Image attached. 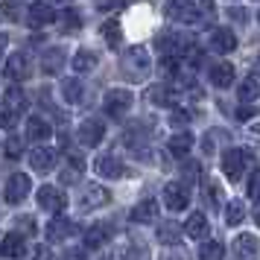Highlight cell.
Wrapping results in <instances>:
<instances>
[{"instance_id":"obj_1","label":"cell","mask_w":260,"mask_h":260,"mask_svg":"<svg viewBox=\"0 0 260 260\" xmlns=\"http://www.w3.org/2000/svg\"><path fill=\"white\" fill-rule=\"evenodd\" d=\"M120 68H123V73H126V79L141 82V79H146V73H149V68H152V61H149V53H146L143 47H132L129 53H123Z\"/></svg>"},{"instance_id":"obj_2","label":"cell","mask_w":260,"mask_h":260,"mask_svg":"<svg viewBox=\"0 0 260 260\" xmlns=\"http://www.w3.org/2000/svg\"><path fill=\"white\" fill-rule=\"evenodd\" d=\"M103 108H106L108 117L120 120L132 108V94L129 91H123V88H111V91L106 94V100H103Z\"/></svg>"},{"instance_id":"obj_3","label":"cell","mask_w":260,"mask_h":260,"mask_svg":"<svg viewBox=\"0 0 260 260\" xmlns=\"http://www.w3.org/2000/svg\"><path fill=\"white\" fill-rule=\"evenodd\" d=\"M248 164H251V158H248L243 149H231V152H225V158H222V170L231 181H240V178L246 176Z\"/></svg>"},{"instance_id":"obj_4","label":"cell","mask_w":260,"mask_h":260,"mask_svg":"<svg viewBox=\"0 0 260 260\" xmlns=\"http://www.w3.org/2000/svg\"><path fill=\"white\" fill-rule=\"evenodd\" d=\"M29 190H32V181H29V176H24V173H15L9 181H6V196L3 199L9 202V205H21V202L29 196Z\"/></svg>"},{"instance_id":"obj_5","label":"cell","mask_w":260,"mask_h":260,"mask_svg":"<svg viewBox=\"0 0 260 260\" xmlns=\"http://www.w3.org/2000/svg\"><path fill=\"white\" fill-rule=\"evenodd\" d=\"M158 47H161L164 56H178V59H184V56L193 53V44L184 36H161L158 38Z\"/></svg>"},{"instance_id":"obj_6","label":"cell","mask_w":260,"mask_h":260,"mask_svg":"<svg viewBox=\"0 0 260 260\" xmlns=\"http://www.w3.org/2000/svg\"><path fill=\"white\" fill-rule=\"evenodd\" d=\"M38 205H41L44 211L61 213L64 208H68V196H64L59 187H50V184H44V187L38 190Z\"/></svg>"},{"instance_id":"obj_7","label":"cell","mask_w":260,"mask_h":260,"mask_svg":"<svg viewBox=\"0 0 260 260\" xmlns=\"http://www.w3.org/2000/svg\"><path fill=\"white\" fill-rule=\"evenodd\" d=\"M167 18H170V21H178V24H190V21L199 18V9L193 6V0H170Z\"/></svg>"},{"instance_id":"obj_8","label":"cell","mask_w":260,"mask_h":260,"mask_svg":"<svg viewBox=\"0 0 260 260\" xmlns=\"http://www.w3.org/2000/svg\"><path fill=\"white\" fill-rule=\"evenodd\" d=\"M32 73V61H29V53H12L9 61H6V76L9 79H29Z\"/></svg>"},{"instance_id":"obj_9","label":"cell","mask_w":260,"mask_h":260,"mask_svg":"<svg viewBox=\"0 0 260 260\" xmlns=\"http://www.w3.org/2000/svg\"><path fill=\"white\" fill-rule=\"evenodd\" d=\"M103 135H106V126L100 123V120L88 117L79 123V143L82 146H96V143L103 141Z\"/></svg>"},{"instance_id":"obj_10","label":"cell","mask_w":260,"mask_h":260,"mask_svg":"<svg viewBox=\"0 0 260 260\" xmlns=\"http://www.w3.org/2000/svg\"><path fill=\"white\" fill-rule=\"evenodd\" d=\"M29 164H32V170H38V173H50V170H56V152H53L50 146H36V149L29 152Z\"/></svg>"},{"instance_id":"obj_11","label":"cell","mask_w":260,"mask_h":260,"mask_svg":"<svg viewBox=\"0 0 260 260\" xmlns=\"http://www.w3.org/2000/svg\"><path fill=\"white\" fill-rule=\"evenodd\" d=\"M187 202H190V196H187V190L181 187V184H167L164 187V205L170 208V211H184Z\"/></svg>"},{"instance_id":"obj_12","label":"cell","mask_w":260,"mask_h":260,"mask_svg":"<svg viewBox=\"0 0 260 260\" xmlns=\"http://www.w3.org/2000/svg\"><path fill=\"white\" fill-rule=\"evenodd\" d=\"M108 190L100 187V184H91V187H85V196H82V208L85 211H94V208H103L108 205Z\"/></svg>"},{"instance_id":"obj_13","label":"cell","mask_w":260,"mask_h":260,"mask_svg":"<svg viewBox=\"0 0 260 260\" xmlns=\"http://www.w3.org/2000/svg\"><path fill=\"white\" fill-rule=\"evenodd\" d=\"M61 64H64V50L61 47L44 50V56H41V71L47 73V76H56V73L61 71Z\"/></svg>"},{"instance_id":"obj_14","label":"cell","mask_w":260,"mask_h":260,"mask_svg":"<svg viewBox=\"0 0 260 260\" xmlns=\"http://www.w3.org/2000/svg\"><path fill=\"white\" fill-rule=\"evenodd\" d=\"M82 170H85V161H82V155H76V152H68V167L61 170V181H64V184H76V181L82 178Z\"/></svg>"},{"instance_id":"obj_15","label":"cell","mask_w":260,"mask_h":260,"mask_svg":"<svg viewBox=\"0 0 260 260\" xmlns=\"http://www.w3.org/2000/svg\"><path fill=\"white\" fill-rule=\"evenodd\" d=\"M94 170L103 178H120V176H123V164H120L114 155H100V158H96V164H94Z\"/></svg>"},{"instance_id":"obj_16","label":"cell","mask_w":260,"mask_h":260,"mask_svg":"<svg viewBox=\"0 0 260 260\" xmlns=\"http://www.w3.org/2000/svg\"><path fill=\"white\" fill-rule=\"evenodd\" d=\"M211 47L216 53H231L237 47V36L231 29H225V26H216V32L211 36Z\"/></svg>"},{"instance_id":"obj_17","label":"cell","mask_w":260,"mask_h":260,"mask_svg":"<svg viewBox=\"0 0 260 260\" xmlns=\"http://www.w3.org/2000/svg\"><path fill=\"white\" fill-rule=\"evenodd\" d=\"M56 21V12H53V6H44V3H32L29 6V24L41 29V26H47Z\"/></svg>"},{"instance_id":"obj_18","label":"cell","mask_w":260,"mask_h":260,"mask_svg":"<svg viewBox=\"0 0 260 260\" xmlns=\"http://www.w3.org/2000/svg\"><path fill=\"white\" fill-rule=\"evenodd\" d=\"M208 231H211V228H208V216H205V213H193L187 222H184V234L193 237V240H205Z\"/></svg>"},{"instance_id":"obj_19","label":"cell","mask_w":260,"mask_h":260,"mask_svg":"<svg viewBox=\"0 0 260 260\" xmlns=\"http://www.w3.org/2000/svg\"><path fill=\"white\" fill-rule=\"evenodd\" d=\"M24 251H26L24 237L18 234V231H12V234L3 237V243H0V254H6V257H21Z\"/></svg>"},{"instance_id":"obj_20","label":"cell","mask_w":260,"mask_h":260,"mask_svg":"<svg viewBox=\"0 0 260 260\" xmlns=\"http://www.w3.org/2000/svg\"><path fill=\"white\" fill-rule=\"evenodd\" d=\"M26 135H29V141H47L53 135V126L44 117H29L26 120Z\"/></svg>"},{"instance_id":"obj_21","label":"cell","mask_w":260,"mask_h":260,"mask_svg":"<svg viewBox=\"0 0 260 260\" xmlns=\"http://www.w3.org/2000/svg\"><path fill=\"white\" fill-rule=\"evenodd\" d=\"M257 248H260V243H257V237L254 234H240L234 240V254L237 257H254Z\"/></svg>"},{"instance_id":"obj_22","label":"cell","mask_w":260,"mask_h":260,"mask_svg":"<svg viewBox=\"0 0 260 260\" xmlns=\"http://www.w3.org/2000/svg\"><path fill=\"white\" fill-rule=\"evenodd\" d=\"M73 231H76V225H73V222H68V219H53V222L47 225V240L61 243V240H68Z\"/></svg>"},{"instance_id":"obj_23","label":"cell","mask_w":260,"mask_h":260,"mask_svg":"<svg viewBox=\"0 0 260 260\" xmlns=\"http://www.w3.org/2000/svg\"><path fill=\"white\" fill-rule=\"evenodd\" d=\"M211 82L216 85V88H228V85L234 82V68H231L228 61L213 64V68H211Z\"/></svg>"},{"instance_id":"obj_24","label":"cell","mask_w":260,"mask_h":260,"mask_svg":"<svg viewBox=\"0 0 260 260\" xmlns=\"http://www.w3.org/2000/svg\"><path fill=\"white\" fill-rule=\"evenodd\" d=\"M190 146H193V135H187V132H181V135H176V138H170V143H167V149H170L173 158H187Z\"/></svg>"},{"instance_id":"obj_25","label":"cell","mask_w":260,"mask_h":260,"mask_svg":"<svg viewBox=\"0 0 260 260\" xmlns=\"http://www.w3.org/2000/svg\"><path fill=\"white\" fill-rule=\"evenodd\" d=\"M71 64H73V71L76 73H91L96 68V53H91V50H76L73 59H71Z\"/></svg>"},{"instance_id":"obj_26","label":"cell","mask_w":260,"mask_h":260,"mask_svg":"<svg viewBox=\"0 0 260 260\" xmlns=\"http://www.w3.org/2000/svg\"><path fill=\"white\" fill-rule=\"evenodd\" d=\"M155 216H158V202L155 199H143L141 205H135V211H132V219H135V222H152Z\"/></svg>"},{"instance_id":"obj_27","label":"cell","mask_w":260,"mask_h":260,"mask_svg":"<svg viewBox=\"0 0 260 260\" xmlns=\"http://www.w3.org/2000/svg\"><path fill=\"white\" fill-rule=\"evenodd\" d=\"M108 237H111V228H108V225H91V228L85 231V246L88 248H100Z\"/></svg>"},{"instance_id":"obj_28","label":"cell","mask_w":260,"mask_h":260,"mask_svg":"<svg viewBox=\"0 0 260 260\" xmlns=\"http://www.w3.org/2000/svg\"><path fill=\"white\" fill-rule=\"evenodd\" d=\"M3 108H9V111H15V114H21L26 108V94L21 91V88H9L6 94H3Z\"/></svg>"},{"instance_id":"obj_29","label":"cell","mask_w":260,"mask_h":260,"mask_svg":"<svg viewBox=\"0 0 260 260\" xmlns=\"http://www.w3.org/2000/svg\"><path fill=\"white\" fill-rule=\"evenodd\" d=\"M61 94H64V100H68L71 106L82 103V82H79L76 76H68V79L61 82Z\"/></svg>"},{"instance_id":"obj_30","label":"cell","mask_w":260,"mask_h":260,"mask_svg":"<svg viewBox=\"0 0 260 260\" xmlns=\"http://www.w3.org/2000/svg\"><path fill=\"white\" fill-rule=\"evenodd\" d=\"M146 100L155 103V106H173V94H170L167 85H152V88L146 91Z\"/></svg>"},{"instance_id":"obj_31","label":"cell","mask_w":260,"mask_h":260,"mask_svg":"<svg viewBox=\"0 0 260 260\" xmlns=\"http://www.w3.org/2000/svg\"><path fill=\"white\" fill-rule=\"evenodd\" d=\"M237 100L240 103H251V100H257V79H243L240 82V88H237Z\"/></svg>"},{"instance_id":"obj_32","label":"cell","mask_w":260,"mask_h":260,"mask_svg":"<svg viewBox=\"0 0 260 260\" xmlns=\"http://www.w3.org/2000/svg\"><path fill=\"white\" fill-rule=\"evenodd\" d=\"M103 38H106L108 47H120V41H123V29H120L117 21H108V24H103Z\"/></svg>"},{"instance_id":"obj_33","label":"cell","mask_w":260,"mask_h":260,"mask_svg":"<svg viewBox=\"0 0 260 260\" xmlns=\"http://www.w3.org/2000/svg\"><path fill=\"white\" fill-rule=\"evenodd\" d=\"M246 219V208H243V202L234 199V202H228V211H225V222L228 225H240Z\"/></svg>"},{"instance_id":"obj_34","label":"cell","mask_w":260,"mask_h":260,"mask_svg":"<svg viewBox=\"0 0 260 260\" xmlns=\"http://www.w3.org/2000/svg\"><path fill=\"white\" fill-rule=\"evenodd\" d=\"M56 21H59L61 32H76V29L82 26V21H79V15L73 12V9H68V12H61L59 18H56Z\"/></svg>"},{"instance_id":"obj_35","label":"cell","mask_w":260,"mask_h":260,"mask_svg":"<svg viewBox=\"0 0 260 260\" xmlns=\"http://www.w3.org/2000/svg\"><path fill=\"white\" fill-rule=\"evenodd\" d=\"M178 237H181V228H178L176 222L158 225V240H161V243H178Z\"/></svg>"},{"instance_id":"obj_36","label":"cell","mask_w":260,"mask_h":260,"mask_svg":"<svg viewBox=\"0 0 260 260\" xmlns=\"http://www.w3.org/2000/svg\"><path fill=\"white\" fill-rule=\"evenodd\" d=\"M199 254L205 260H216V257H222V254H225V248H222V243H205Z\"/></svg>"},{"instance_id":"obj_37","label":"cell","mask_w":260,"mask_h":260,"mask_svg":"<svg viewBox=\"0 0 260 260\" xmlns=\"http://www.w3.org/2000/svg\"><path fill=\"white\" fill-rule=\"evenodd\" d=\"M18 117H21V114H15V111H9V108L0 106V126H3V129H12Z\"/></svg>"},{"instance_id":"obj_38","label":"cell","mask_w":260,"mask_h":260,"mask_svg":"<svg viewBox=\"0 0 260 260\" xmlns=\"http://www.w3.org/2000/svg\"><path fill=\"white\" fill-rule=\"evenodd\" d=\"M21 152H24V143L18 141V138H9L6 141V155L9 158H21Z\"/></svg>"},{"instance_id":"obj_39","label":"cell","mask_w":260,"mask_h":260,"mask_svg":"<svg viewBox=\"0 0 260 260\" xmlns=\"http://www.w3.org/2000/svg\"><path fill=\"white\" fill-rule=\"evenodd\" d=\"M3 15H6V18H12V21H18V18H21L18 3H15V0H6V3H3Z\"/></svg>"},{"instance_id":"obj_40","label":"cell","mask_w":260,"mask_h":260,"mask_svg":"<svg viewBox=\"0 0 260 260\" xmlns=\"http://www.w3.org/2000/svg\"><path fill=\"white\" fill-rule=\"evenodd\" d=\"M248 196H251V199H260V170L251 176V181H248Z\"/></svg>"},{"instance_id":"obj_41","label":"cell","mask_w":260,"mask_h":260,"mask_svg":"<svg viewBox=\"0 0 260 260\" xmlns=\"http://www.w3.org/2000/svg\"><path fill=\"white\" fill-rule=\"evenodd\" d=\"M199 170L202 167L196 164V161H193V164H184V181H187V184L190 181H196V178H199Z\"/></svg>"},{"instance_id":"obj_42","label":"cell","mask_w":260,"mask_h":260,"mask_svg":"<svg viewBox=\"0 0 260 260\" xmlns=\"http://www.w3.org/2000/svg\"><path fill=\"white\" fill-rule=\"evenodd\" d=\"M126 0H96V9H103V12H111V9H120Z\"/></svg>"},{"instance_id":"obj_43","label":"cell","mask_w":260,"mask_h":260,"mask_svg":"<svg viewBox=\"0 0 260 260\" xmlns=\"http://www.w3.org/2000/svg\"><path fill=\"white\" fill-rule=\"evenodd\" d=\"M18 228H24L26 234H32V231H36V222H32L29 216H24V219H18Z\"/></svg>"},{"instance_id":"obj_44","label":"cell","mask_w":260,"mask_h":260,"mask_svg":"<svg viewBox=\"0 0 260 260\" xmlns=\"http://www.w3.org/2000/svg\"><path fill=\"white\" fill-rule=\"evenodd\" d=\"M173 123H176V126H184V123H187V114H184V111H173Z\"/></svg>"},{"instance_id":"obj_45","label":"cell","mask_w":260,"mask_h":260,"mask_svg":"<svg viewBox=\"0 0 260 260\" xmlns=\"http://www.w3.org/2000/svg\"><path fill=\"white\" fill-rule=\"evenodd\" d=\"M237 117H240V120H248V117H254V111H251V108H240V111H237Z\"/></svg>"},{"instance_id":"obj_46","label":"cell","mask_w":260,"mask_h":260,"mask_svg":"<svg viewBox=\"0 0 260 260\" xmlns=\"http://www.w3.org/2000/svg\"><path fill=\"white\" fill-rule=\"evenodd\" d=\"M6 47H9V38L0 36V59H3V53H6Z\"/></svg>"},{"instance_id":"obj_47","label":"cell","mask_w":260,"mask_h":260,"mask_svg":"<svg viewBox=\"0 0 260 260\" xmlns=\"http://www.w3.org/2000/svg\"><path fill=\"white\" fill-rule=\"evenodd\" d=\"M254 222L260 225V199H254Z\"/></svg>"},{"instance_id":"obj_48","label":"cell","mask_w":260,"mask_h":260,"mask_svg":"<svg viewBox=\"0 0 260 260\" xmlns=\"http://www.w3.org/2000/svg\"><path fill=\"white\" fill-rule=\"evenodd\" d=\"M254 76H260V56H257V61H254Z\"/></svg>"},{"instance_id":"obj_49","label":"cell","mask_w":260,"mask_h":260,"mask_svg":"<svg viewBox=\"0 0 260 260\" xmlns=\"http://www.w3.org/2000/svg\"><path fill=\"white\" fill-rule=\"evenodd\" d=\"M50 3H59V6H68V3H71V0H50Z\"/></svg>"}]
</instances>
